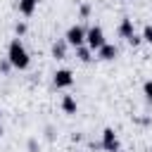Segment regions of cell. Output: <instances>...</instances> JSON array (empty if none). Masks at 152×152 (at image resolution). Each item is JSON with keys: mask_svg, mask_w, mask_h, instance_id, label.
Listing matches in <instances>:
<instances>
[{"mask_svg": "<svg viewBox=\"0 0 152 152\" xmlns=\"http://www.w3.org/2000/svg\"><path fill=\"white\" fill-rule=\"evenodd\" d=\"M7 59H10L12 69H19V71H26L31 66V55H28V50H26V45H24V40L19 36H14L10 40V45H7Z\"/></svg>", "mask_w": 152, "mask_h": 152, "instance_id": "6da1fadb", "label": "cell"}, {"mask_svg": "<svg viewBox=\"0 0 152 152\" xmlns=\"http://www.w3.org/2000/svg\"><path fill=\"white\" fill-rule=\"evenodd\" d=\"M107 40H104V31H102V26H90V28H86V45L95 52L97 48H102Z\"/></svg>", "mask_w": 152, "mask_h": 152, "instance_id": "7a4b0ae2", "label": "cell"}, {"mask_svg": "<svg viewBox=\"0 0 152 152\" xmlns=\"http://www.w3.org/2000/svg\"><path fill=\"white\" fill-rule=\"evenodd\" d=\"M100 147H102L104 152H119V150H121L119 135H116V131H114L112 126H107V128L102 131V140H100Z\"/></svg>", "mask_w": 152, "mask_h": 152, "instance_id": "3957f363", "label": "cell"}, {"mask_svg": "<svg viewBox=\"0 0 152 152\" xmlns=\"http://www.w3.org/2000/svg\"><path fill=\"white\" fill-rule=\"evenodd\" d=\"M64 40H66L71 48H78V45H83V43H86V28H83L81 24H74V26H69V28H66V33H64Z\"/></svg>", "mask_w": 152, "mask_h": 152, "instance_id": "277c9868", "label": "cell"}, {"mask_svg": "<svg viewBox=\"0 0 152 152\" xmlns=\"http://www.w3.org/2000/svg\"><path fill=\"white\" fill-rule=\"evenodd\" d=\"M52 83H55V88H59V90L71 88V86H74V71H71V69H57V71L52 74Z\"/></svg>", "mask_w": 152, "mask_h": 152, "instance_id": "5b68a950", "label": "cell"}, {"mask_svg": "<svg viewBox=\"0 0 152 152\" xmlns=\"http://www.w3.org/2000/svg\"><path fill=\"white\" fill-rule=\"evenodd\" d=\"M95 52H97V59H100V62H114V59L119 57V48L112 45V43H104V45L97 48Z\"/></svg>", "mask_w": 152, "mask_h": 152, "instance_id": "8992f818", "label": "cell"}, {"mask_svg": "<svg viewBox=\"0 0 152 152\" xmlns=\"http://www.w3.org/2000/svg\"><path fill=\"white\" fill-rule=\"evenodd\" d=\"M116 33H119V38H131L133 33H135V26H133V19L131 17H124L121 21H119V26H116Z\"/></svg>", "mask_w": 152, "mask_h": 152, "instance_id": "52a82bcc", "label": "cell"}, {"mask_svg": "<svg viewBox=\"0 0 152 152\" xmlns=\"http://www.w3.org/2000/svg\"><path fill=\"white\" fill-rule=\"evenodd\" d=\"M59 107H62V112H64V114H69V116H74V114L78 112V102H76V97H74V95H62Z\"/></svg>", "mask_w": 152, "mask_h": 152, "instance_id": "ba28073f", "label": "cell"}, {"mask_svg": "<svg viewBox=\"0 0 152 152\" xmlns=\"http://www.w3.org/2000/svg\"><path fill=\"white\" fill-rule=\"evenodd\" d=\"M66 50H69V43L64 38H57L52 43V57L55 59H66Z\"/></svg>", "mask_w": 152, "mask_h": 152, "instance_id": "9c48e42d", "label": "cell"}, {"mask_svg": "<svg viewBox=\"0 0 152 152\" xmlns=\"http://www.w3.org/2000/svg\"><path fill=\"white\" fill-rule=\"evenodd\" d=\"M38 7V0H19V14L21 17H31Z\"/></svg>", "mask_w": 152, "mask_h": 152, "instance_id": "30bf717a", "label": "cell"}, {"mask_svg": "<svg viewBox=\"0 0 152 152\" xmlns=\"http://www.w3.org/2000/svg\"><path fill=\"white\" fill-rule=\"evenodd\" d=\"M76 57H78V62H83V64H88L90 59H93V50L83 43V45H78L76 48Z\"/></svg>", "mask_w": 152, "mask_h": 152, "instance_id": "8fae6325", "label": "cell"}, {"mask_svg": "<svg viewBox=\"0 0 152 152\" xmlns=\"http://www.w3.org/2000/svg\"><path fill=\"white\" fill-rule=\"evenodd\" d=\"M142 95H145V100L152 104V78H147V81L142 83Z\"/></svg>", "mask_w": 152, "mask_h": 152, "instance_id": "7c38bea8", "label": "cell"}, {"mask_svg": "<svg viewBox=\"0 0 152 152\" xmlns=\"http://www.w3.org/2000/svg\"><path fill=\"white\" fill-rule=\"evenodd\" d=\"M26 152H40L38 138H28V140H26Z\"/></svg>", "mask_w": 152, "mask_h": 152, "instance_id": "4fadbf2b", "label": "cell"}, {"mask_svg": "<svg viewBox=\"0 0 152 152\" xmlns=\"http://www.w3.org/2000/svg\"><path fill=\"white\" fill-rule=\"evenodd\" d=\"M140 36H142V43H150V45H152V24H145Z\"/></svg>", "mask_w": 152, "mask_h": 152, "instance_id": "5bb4252c", "label": "cell"}, {"mask_svg": "<svg viewBox=\"0 0 152 152\" xmlns=\"http://www.w3.org/2000/svg\"><path fill=\"white\" fill-rule=\"evenodd\" d=\"M90 12H93L90 2H83V5L78 7V14H81V19H88V17H90Z\"/></svg>", "mask_w": 152, "mask_h": 152, "instance_id": "9a60e30c", "label": "cell"}, {"mask_svg": "<svg viewBox=\"0 0 152 152\" xmlns=\"http://www.w3.org/2000/svg\"><path fill=\"white\" fill-rule=\"evenodd\" d=\"M26 31H28V26H26V21H17L14 24V33L21 38V36H26Z\"/></svg>", "mask_w": 152, "mask_h": 152, "instance_id": "2e32d148", "label": "cell"}, {"mask_svg": "<svg viewBox=\"0 0 152 152\" xmlns=\"http://www.w3.org/2000/svg\"><path fill=\"white\" fill-rule=\"evenodd\" d=\"M10 69H12L10 59H7V57H5V59H0V74H2V76H7V74H10Z\"/></svg>", "mask_w": 152, "mask_h": 152, "instance_id": "e0dca14e", "label": "cell"}, {"mask_svg": "<svg viewBox=\"0 0 152 152\" xmlns=\"http://www.w3.org/2000/svg\"><path fill=\"white\" fill-rule=\"evenodd\" d=\"M128 43H131V45H133V48H138V45H140V43H142V36H140V33H133V36H131V38H128Z\"/></svg>", "mask_w": 152, "mask_h": 152, "instance_id": "ac0fdd59", "label": "cell"}, {"mask_svg": "<svg viewBox=\"0 0 152 152\" xmlns=\"http://www.w3.org/2000/svg\"><path fill=\"white\" fill-rule=\"evenodd\" d=\"M45 138L48 140H55V128L52 126H45Z\"/></svg>", "mask_w": 152, "mask_h": 152, "instance_id": "d6986e66", "label": "cell"}, {"mask_svg": "<svg viewBox=\"0 0 152 152\" xmlns=\"http://www.w3.org/2000/svg\"><path fill=\"white\" fill-rule=\"evenodd\" d=\"M0 114H2V112H0Z\"/></svg>", "mask_w": 152, "mask_h": 152, "instance_id": "ffe728a7", "label": "cell"}, {"mask_svg": "<svg viewBox=\"0 0 152 152\" xmlns=\"http://www.w3.org/2000/svg\"><path fill=\"white\" fill-rule=\"evenodd\" d=\"M150 152H152V150H150Z\"/></svg>", "mask_w": 152, "mask_h": 152, "instance_id": "44dd1931", "label": "cell"}]
</instances>
